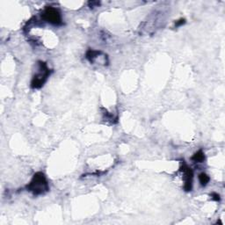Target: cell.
<instances>
[{
    "mask_svg": "<svg viewBox=\"0 0 225 225\" xmlns=\"http://www.w3.org/2000/svg\"><path fill=\"white\" fill-rule=\"evenodd\" d=\"M42 17L45 20H47L48 22H50L54 25H61L62 24V17H61L60 13L53 7H48L44 11Z\"/></svg>",
    "mask_w": 225,
    "mask_h": 225,
    "instance_id": "3",
    "label": "cell"
},
{
    "mask_svg": "<svg viewBox=\"0 0 225 225\" xmlns=\"http://www.w3.org/2000/svg\"><path fill=\"white\" fill-rule=\"evenodd\" d=\"M212 199L213 200H215V201H220V195L219 194H217V193H213L212 194Z\"/></svg>",
    "mask_w": 225,
    "mask_h": 225,
    "instance_id": "9",
    "label": "cell"
},
{
    "mask_svg": "<svg viewBox=\"0 0 225 225\" xmlns=\"http://www.w3.org/2000/svg\"><path fill=\"white\" fill-rule=\"evenodd\" d=\"M186 23V20L184 19H179V20H178L177 22H176V27H179V26H182L183 24H185Z\"/></svg>",
    "mask_w": 225,
    "mask_h": 225,
    "instance_id": "8",
    "label": "cell"
},
{
    "mask_svg": "<svg viewBox=\"0 0 225 225\" xmlns=\"http://www.w3.org/2000/svg\"><path fill=\"white\" fill-rule=\"evenodd\" d=\"M27 190L34 195H40L48 191V181L42 172H37L33 175L32 181L27 186Z\"/></svg>",
    "mask_w": 225,
    "mask_h": 225,
    "instance_id": "1",
    "label": "cell"
},
{
    "mask_svg": "<svg viewBox=\"0 0 225 225\" xmlns=\"http://www.w3.org/2000/svg\"><path fill=\"white\" fill-rule=\"evenodd\" d=\"M48 75H49V70L47 67V64L45 63L40 62L39 63V72L33 77L32 80V87L33 88H41L45 81L47 80Z\"/></svg>",
    "mask_w": 225,
    "mask_h": 225,
    "instance_id": "2",
    "label": "cell"
},
{
    "mask_svg": "<svg viewBox=\"0 0 225 225\" xmlns=\"http://www.w3.org/2000/svg\"><path fill=\"white\" fill-rule=\"evenodd\" d=\"M99 5V2L98 1H92V2H89V6L90 7H97Z\"/></svg>",
    "mask_w": 225,
    "mask_h": 225,
    "instance_id": "7",
    "label": "cell"
},
{
    "mask_svg": "<svg viewBox=\"0 0 225 225\" xmlns=\"http://www.w3.org/2000/svg\"><path fill=\"white\" fill-rule=\"evenodd\" d=\"M209 179L210 178H209V176L206 173H204V172L201 173L200 176H199V180H200V182H201V184L202 186H206L209 182Z\"/></svg>",
    "mask_w": 225,
    "mask_h": 225,
    "instance_id": "6",
    "label": "cell"
},
{
    "mask_svg": "<svg viewBox=\"0 0 225 225\" xmlns=\"http://www.w3.org/2000/svg\"><path fill=\"white\" fill-rule=\"evenodd\" d=\"M192 159H193L194 162H198V163H201V162H203L204 159H205L204 153H203L201 150H199L198 152H196V153L193 155V157L192 158Z\"/></svg>",
    "mask_w": 225,
    "mask_h": 225,
    "instance_id": "5",
    "label": "cell"
},
{
    "mask_svg": "<svg viewBox=\"0 0 225 225\" xmlns=\"http://www.w3.org/2000/svg\"><path fill=\"white\" fill-rule=\"evenodd\" d=\"M182 171L184 173V179H185V189L187 191H190L192 189V182H193V171L191 168L184 164L182 166Z\"/></svg>",
    "mask_w": 225,
    "mask_h": 225,
    "instance_id": "4",
    "label": "cell"
}]
</instances>
